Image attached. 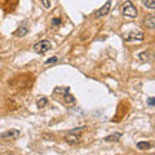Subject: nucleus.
Listing matches in <instances>:
<instances>
[{
  "instance_id": "1",
  "label": "nucleus",
  "mask_w": 155,
  "mask_h": 155,
  "mask_svg": "<svg viewBox=\"0 0 155 155\" xmlns=\"http://www.w3.org/2000/svg\"><path fill=\"white\" fill-rule=\"evenodd\" d=\"M123 14L128 18H136L137 17V9L130 2H124L123 4Z\"/></svg>"
},
{
  "instance_id": "2",
  "label": "nucleus",
  "mask_w": 155,
  "mask_h": 155,
  "mask_svg": "<svg viewBox=\"0 0 155 155\" xmlns=\"http://www.w3.org/2000/svg\"><path fill=\"white\" fill-rule=\"evenodd\" d=\"M143 32L140 30H134V31H129L127 34H124V40L127 41H141L143 40Z\"/></svg>"
},
{
  "instance_id": "3",
  "label": "nucleus",
  "mask_w": 155,
  "mask_h": 155,
  "mask_svg": "<svg viewBox=\"0 0 155 155\" xmlns=\"http://www.w3.org/2000/svg\"><path fill=\"white\" fill-rule=\"evenodd\" d=\"M52 48V44L49 40H41L36 43L35 45H34V51H35L36 53H39V54H43V53L48 52Z\"/></svg>"
},
{
  "instance_id": "4",
  "label": "nucleus",
  "mask_w": 155,
  "mask_h": 155,
  "mask_svg": "<svg viewBox=\"0 0 155 155\" xmlns=\"http://www.w3.org/2000/svg\"><path fill=\"white\" fill-rule=\"evenodd\" d=\"M19 136H21V133H19L18 129H9L7 132H3L0 134V138L2 140H17Z\"/></svg>"
},
{
  "instance_id": "5",
  "label": "nucleus",
  "mask_w": 155,
  "mask_h": 155,
  "mask_svg": "<svg viewBox=\"0 0 155 155\" xmlns=\"http://www.w3.org/2000/svg\"><path fill=\"white\" fill-rule=\"evenodd\" d=\"M110 8H111V0H107V2H106V3L104 4V7H101V8L98 9V11H96L94 17H96V18H101V17L106 16V14L109 13Z\"/></svg>"
},
{
  "instance_id": "6",
  "label": "nucleus",
  "mask_w": 155,
  "mask_h": 155,
  "mask_svg": "<svg viewBox=\"0 0 155 155\" xmlns=\"http://www.w3.org/2000/svg\"><path fill=\"white\" fill-rule=\"evenodd\" d=\"M65 141L67 143H70V145H76V143L80 142V134L79 133L76 134L75 132H71V133L65 136Z\"/></svg>"
},
{
  "instance_id": "7",
  "label": "nucleus",
  "mask_w": 155,
  "mask_h": 155,
  "mask_svg": "<svg viewBox=\"0 0 155 155\" xmlns=\"http://www.w3.org/2000/svg\"><path fill=\"white\" fill-rule=\"evenodd\" d=\"M28 32V26H27V22H22L21 25H19V27L17 28V31L14 32V35L18 36V38H22V36H25L26 34Z\"/></svg>"
},
{
  "instance_id": "8",
  "label": "nucleus",
  "mask_w": 155,
  "mask_h": 155,
  "mask_svg": "<svg viewBox=\"0 0 155 155\" xmlns=\"http://www.w3.org/2000/svg\"><path fill=\"white\" fill-rule=\"evenodd\" d=\"M120 137H122V133H114V134L106 136L104 140H105V141H107V142H113V141H118Z\"/></svg>"
},
{
  "instance_id": "9",
  "label": "nucleus",
  "mask_w": 155,
  "mask_h": 155,
  "mask_svg": "<svg viewBox=\"0 0 155 155\" xmlns=\"http://www.w3.org/2000/svg\"><path fill=\"white\" fill-rule=\"evenodd\" d=\"M64 98H65V102H66V104H74V102H75V97L71 96V94L69 93V91H67L66 93H64Z\"/></svg>"
},
{
  "instance_id": "10",
  "label": "nucleus",
  "mask_w": 155,
  "mask_h": 155,
  "mask_svg": "<svg viewBox=\"0 0 155 155\" xmlns=\"http://www.w3.org/2000/svg\"><path fill=\"white\" fill-rule=\"evenodd\" d=\"M138 57H140L141 61H150L151 60V53L150 52H142V53L138 54Z\"/></svg>"
},
{
  "instance_id": "11",
  "label": "nucleus",
  "mask_w": 155,
  "mask_h": 155,
  "mask_svg": "<svg viewBox=\"0 0 155 155\" xmlns=\"http://www.w3.org/2000/svg\"><path fill=\"white\" fill-rule=\"evenodd\" d=\"M48 104V100L45 98V97H41V98H39L36 101V106H38V109H43L44 106H47Z\"/></svg>"
},
{
  "instance_id": "12",
  "label": "nucleus",
  "mask_w": 155,
  "mask_h": 155,
  "mask_svg": "<svg viewBox=\"0 0 155 155\" xmlns=\"http://www.w3.org/2000/svg\"><path fill=\"white\" fill-rule=\"evenodd\" d=\"M153 145L150 143V142H138L137 143V147L140 150H149V149H151Z\"/></svg>"
},
{
  "instance_id": "13",
  "label": "nucleus",
  "mask_w": 155,
  "mask_h": 155,
  "mask_svg": "<svg viewBox=\"0 0 155 155\" xmlns=\"http://www.w3.org/2000/svg\"><path fill=\"white\" fill-rule=\"evenodd\" d=\"M142 3H143V5L149 9L155 8V0H142Z\"/></svg>"
},
{
  "instance_id": "14",
  "label": "nucleus",
  "mask_w": 155,
  "mask_h": 155,
  "mask_svg": "<svg viewBox=\"0 0 155 155\" xmlns=\"http://www.w3.org/2000/svg\"><path fill=\"white\" fill-rule=\"evenodd\" d=\"M145 22H146V25H147L150 28L155 27V17H154V16H150V17L146 19V21H145Z\"/></svg>"
},
{
  "instance_id": "15",
  "label": "nucleus",
  "mask_w": 155,
  "mask_h": 155,
  "mask_svg": "<svg viewBox=\"0 0 155 155\" xmlns=\"http://www.w3.org/2000/svg\"><path fill=\"white\" fill-rule=\"evenodd\" d=\"M57 61H58V57H52V58H48V60L45 61V64H47V65H49V64H56Z\"/></svg>"
},
{
  "instance_id": "16",
  "label": "nucleus",
  "mask_w": 155,
  "mask_h": 155,
  "mask_svg": "<svg viewBox=\"0 0 155 155\" xmlns=\"http://www.w3.org/2000/svg\"><path fill=\"white\" fill-rule=\"evenodd\" d=\"M41 4L44 8H51V0H41Z\"/></svg>"
},
{
  "instance_id": "17",
  "label": "nucleus",
  "mask_w": 155,
  "mask_h": 155,
  "mask_svg": "<svg viewBox=\"0 0 155 155\" xmlns=\"http://www.w3.org/2000/svg\"><path fill=\"white\" fill-rule=\"evenodd\" d=\"M52 25H56V26L61 25V19H58V18H53V19H52Z\"/></svg>"
},
{
  "instance_id": "18",
  "label": "nucleus",
  "mask_w": 155,
  "mask_h": 155,
  "mask_svg": "<svg viewBox=\"0 0 155 155\" xmlns=\"http://www.w3.org/2000/svg\"><path fill=\"white\" fill-rule=\"evenodd\" d=\"M147 104H149V106H154V104H155V98H154V97H150V98L147 100Z\"/></svg>"
}]
</instances>
